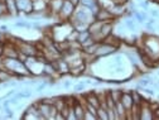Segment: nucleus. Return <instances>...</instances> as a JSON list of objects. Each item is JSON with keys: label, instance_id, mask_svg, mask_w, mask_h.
<instances>
[{"label": "nucleus", "instance_id": "4468645a", "mask_svg": "<svg viewBox=\"0 0 159 120\" xmlns=\"http://www.w3.org/2000/svg\"><path fill=\"white\" fill-rule=\"evenodd\" d=\"M125 27L128 28V29H130L132 32H135V30H136V25H135V22H134V19H133L132 17L125 20Z\"/></svg>", "mask_w": 159, "mask_h": 120}, {"label": "nucleus", "instance_id": "f3484780", "mask_svg": "<svg viewBox=\"0 0 159 120\" xmlns=\"http://www.w3.org/2000/svg\"><path fill=\"white\" fill-rule=\"evenodd\" d=\"M5 80H9V75L4 73L3 71H0V81H5Z\"/></svg>", "mask_w": 159, "mask_h": 120}, {"label": "nucleus", "instance_id": "393cba45", "mask_svg": "<svg viewBox=\"0 0 159 120\" xmlns=\"http://www.w3.org/2000/svg\"><path fill=\"white\" fill-rule=\"evenodd\" d=\"M158 85H159V82H158Z\"/></svg>", "mask_w": 159, "mask_h": 120}, {"label": "nucleus", "instance_id": "412c9836", "mask_svg": "<svg viewBox=\"0 0 159 120\" xmlns=\"http://www.w3.org/2000/svg\"><path fill=\"white\" fill-rule=\"evenodd\" d=\"M153 25H154V24H152V23H149V22H148V23H146V24H145L146 29H149L150 32H154V27H153Z\"/></svg>", "mask_w": 159, "mask_h": 120}, {"label": "nucleus", "instance_id": "20e7f679", "mask_svg": "<svg viewBox=\"0 0 159 120\" xmlns=\"http://www.w3.org/2000/svg\"><path fill=\"white\" fill-rule=\"evenodd\" d=\"M121 104H122V106L125 107L126 110H130L133 107L134 105V101H133V97H132V95H130V91L129 92H122L121 96H120V100H119Z\"/></svg>", "mask_w": 159, "mask_h": 120}, {"label": "nucleus", "instance_id": "a211bd4d", "mask_svg": "<svg viewBox=\"0 0 159 120\" xmlns=\"http://www.w3.org/2000/svg\"><path fill=\"white\" fill-rule=\"evenodd\" d=\"M153 119L159 120V106L157 107V109H154V110H153Z\"/></svg>", "mask_w": 159, "mask_h": 120}, {"label": "nucleus", "instance_id": "aec40b11", "mask_svg": "<svg viewBox=\"0 0 159 120\" xmlns=\"http://www.w3.org/2000/svg\"><path fill=\"white\" fill-rule=\"evenodd\" d=\"M46 87H47V82H42L41 85H39V86L37 87V90H38V91H42V90H44Z\"/></svg>", "mask_w": 159, "mask_h": 120}, {"label": "nucleus", "instance_id": "423d86ee", "mask_svg": "<svg viewBox=\"0 0 159 120\" xmlns=\"http://www.w3.org/2000/svg\"><path fill=\"white\" fill-rule=\"evenodd\" d=\"M90 15H91V13H89L87 10L80 9V10H77L76 13H75V18H76L75 20H76V22H83V23L90 24V22H89Z\"/></svg>", "mask_w": 159, "mask_h": 120}, {"label": "nucleus", "instance_id": "f8f14e48", "mask_svg": "<svg viewBox=\"0 0 159 120\" xmlns=\"http://www.w3.org/2000/svg\"><path fill=\"white\" fill-rule=\"evenodd\" d=\"M97 119H102V120H109V115H107V109L105 107H97Z\"/></svg>", "mask_w": 159, "mask_h": 120}, {"label": "nucleus", "instance_id": "f257e3e1", "mask_svg": "<svg viewBox=\"0 0 159 120\" xmlns=\"http://www.w3.org/2000/svg\"><path fill=\"white\" fill-rule=\"evenodd\" d=\"M143 52L146 53L149 57H152L158 63L159 61V37L154 34L144 35L143 38Z\"/></svg>", "mask_w": 159, "mask_h": 120}, {"label": "nucleus", "instance_id": "0eeeda50", "mask_svg": "<svg viewBox=\"0 0 159 120\" xmlns=\"http://www.w3.org/2000/svg\"><path fill=\"white\" fill-rule=\"evenodd\" d=\"M95 91H91V94H89L86 96V99H87V102L91 104L92 106H95L97 109V107H100L101 106V102H100V97L96 95V94H94Z\"/></svg>", "mask_w": 159, "mask_h": 120}, {"label": "nucleus", "instance_id": "b1692460", "mask_svg": "<svg viewBox=\"0 0 159 120\" xmlns=\"http://www.w3.org/2000/svg\"><path fill=\"white\" fill-rule=\"evenodd\" d=\"M158 75H159V72H158Z\"/></svg>", "mask_w": 159, "mask_h": 120}, {"label": "nucleus", "instance_id": "f03ea898", "mask_svg": "<svg viewBox=\"0 0 159 120\" xmlns=\"http://www.w3.org/2000/svg\"><path fill=\"white\" fill-rule=\"evenodd\" d=\"M139 118L141 120L153 119V109L150 107V104H143V105H140V115H139Z\"/></svg>", "mask_w": 159, "mask_h": 120}, {"label": "nucleus", "instance_id": "9b49d317", "mask_svg": "<svg viewBox=\"0 0 159 120\" xmlns=\"http://www.w3.org/2000/svg\"><path fill=\"white\" fill-rule=\"evenodd\" d=\"M130 95L133 97V101H134V105H141V101H143V96L138 92L136 90L134 91H130Z\"/></svg>", "mask_w": 159, "mask_h": 120}, {"label": "nucleus", "instance_id": "1a4fd4ad", "mask_svg": "<svg viewBox=\"0 0 159 120\" xmlns=\"http://www.w3.org/2000/svg\"><path fill=\"white\" fill-rule=\"evenodd\" d=\"M134 18L136 19V22L138 23H144L145 20H148V14L145 13V11H138V10H135L134 13Z\"/></svg>", "mask_w": 159, "mask_h": 120}, {"label": "nucleus", "instance_id": "6ab92c4d", "mask_svg": "<svg viewBox=\"0 0 159 120\" xmlns=\"http://www.w3.org/2000/svg\"><path fill=\"white\" fill-rule=\"evenodd\" d=\"M150 15H152L153 18H157V17H159L158 10H155V9H152V10H150Z\"/></svg>", "mask_w": 159, "mask_h": 120}, {"label": "nucleus", "instance_id": "dca6fc26", "mask_svg": "<svg viewBox=\"0 0 159 120\" xmlns=\"http://www.w3.org/2000/svg\"><path fill=\"white\" fill-rule=\"evenodd\" d=\"M15 27H25V28H30L32 25L29 23H25V22H18L15 23Z\"/></svg>", "mask_w": 159, "mask_h": 120}, {"label": "nucleus", "instance_id": "2eb2a0df", "mask_svg": "<svg viewBox=\"0 0 159 120\" xmlns=\"http://www.w3.org/2000/svg\"><path fill=\"white\" fill-rule=\"evenodd\" d=\"M85 87H86V83L81 82V83H78V85H76V86H75V91H76V92H78V91H82V90H85Z\"/></svg>", "mask_w": 159, "mask_h": 120}, {"label": "nucleus", "instance_id": "7ed1b4c3", "mask_svg": "<svg viewBox=\"0 0 159 120\" xmlns=\"http://www.w3.org/2000/svg\"><path fill=\"white\" fill-rule=\"evenodd\" d=\"M73 11H75V5L70 1V0H65L61 10H59V14L65 15V18H70L71 15L73 14Z\"/></svg>", "mask_w": 159, "mask_h": 120}, {"label": "nucleus", "instance_id": "5701e85b", "mask_svg": "<svg viewBox=\"0 0 159 120\" xmlns=\"http://www.w3.org/2000/svg\"><path fill=\"white\" fill-rule=\"evenodd\" d=\"M70 1H71V3H72V4H73V5H75V6H76V5H77V4L80 3V0H70Z\"/></svg>", "mask_w": 159, "mask_h": 120}, {"label": "nucleus", "instance_id": "6e6552de", "mask_svg": "<svg viewBox=\"0 0 159 120\" xmlns=\"http://www.w3.org/2000/svg\"><path fill=\"white\" fill-rule=\"evenodd\" d=\"M73 107V113H75V115H76V119H83L85 118V109L80 105L78 102H76L75 105L72 106Z\"/></svg>", "mask_w": 159, "mask_h": 120}, {"label": "nucleus", "instance_id": "ddd939ff", "mask_svg": "<svg viewBox=\"0 0 159 120\" xmlns=\"http://www.w3.org/2000/svg\"><path fill=\"white\" fill-rule=\"evenodd\" d=\"M18 4V8L20 10H30L32 9V3H30V0H23V1L19 4V3H17Z\"/></svg>", "mask_w": 159, "mask_h": 120}, {"label": "nucleus", "instance_id": "9d476101", "mask_svg": "<svg viewBox=\"0 0 159 120\" xmlns=\"http://www.w3.org/2000/svg\"><path fill=\"white\" fill-rule=\"evenodd\" d=\"M22 52L23 53H25L27 56H29V57H33L37 53V49L33 47V46H29V44H23V48H22Z\"/></svg>", "mask_w": 159, "mask_h": 120}, {"label": "nucleus", "instance_id": "4be33fe9", "mask_svg": "<svg viewBox=\"0 0 159 120\" xmlns=\"http://www.w3.org/2000/svg\"><path fill=\"white\" fill-rule=\"evenodd\" d=\"M71 85H72V83H71L70 81H66V82H65V85H63V86H65V87H66V89H68V87H70Z\"/></svg>", "mask_w": 159, "mask_h": 120}, {"label": "nucleus", "instance_id": "39448f33", "mask_svg": "<svg viewBox=\"0 0 159 120\" xmlns=\"http://www.w3.org/2000/svg\"><path fill=\"white\" fill-rule=\"evenodd\" d=\"M113 18H114V14L111 13L110 10L101 9V10H98L97 13H96V20H98V22H102V23L109 22L110 19H113Z\"/></svg>", "mask_w": 159, "mask_h": 120}]
</instances>
